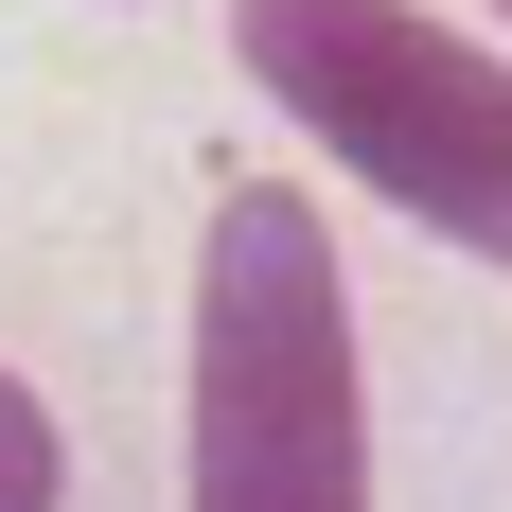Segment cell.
<instances>
[{
	"label": "cell",
	"mask_w": 512,
	"mask_h": 512,
	"mask_svg": "<svg viewBox=\"0 0 512 512\" xmlns=\"http://www.w3.org/2000/svg\"><path fill=\"white\" fill-rule=\"evenodd\" d=\"M195 512H371L354 265L301 177H230L195 248Z\"/></svg>",
	"instance_id": "1"
},
{
	"label": "cell",
	"mask_w": 512,
	"mask_h": 512,
	"mask_svg": "<svg viewBox=\"0 0 512 512\" xmlns=\"http://www.w3.org/2000/svg\"><path fill=\"white\" fill-rule=\"evenodd\" d=\"M248 89L301 124L336 177L407 212L424 248L512 265V53L442 36L424 0H230Z\"/></svg>",
	"instance_id": "2"
},
{
	"label": "cell",
	"mask_w": 512,
	"mask_h": 512,
	"mask_svg": "<svg viewBox=\"0 0 512 512\" xmlns=\"http://www.w3.org/2000/svg\"><path fill=\"white\" fill-rule=\"evenodd\" d=\"M53 495H71V442H53V407L0 371V512H53Z\"/></svg>",
	"instance_id": "3"
},
{
	"label": "cell",
	"mask_w": 512,
	"mask_h": 512,
	"mask_svg": "<svg viewBox=\"0 0 512 512\" xmlns=\"http://www.w3.org/2000/svg\"><path fill=\"white\" fill-rule=\"evenodd\" d=\"M495 18H512V0H495Z\"/></svg>",
	"instance_id": "4"
}]
</instances>
